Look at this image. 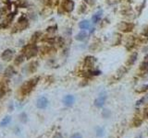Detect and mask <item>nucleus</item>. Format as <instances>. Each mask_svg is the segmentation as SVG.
Instances as JSON below:
<instances>
[{"label":"nucleus","instance_id":"25","mask_svg":"<svg viewBox=\"0 0 148 138\" xmlns=\"http://www.w3.org/2000/svg\"><path fill=\"white\" fill-rule=\"evenodd\" d=\"M102 115H103L104 118H108L110 116V111L108 110H104L103 112H102Z\"/></svg>","mask_w":148,"mask_h":138},{"label":"nucleus","instance_id":"32","mask_svg":"<svg viewBox=\"0 0 148 138\" xmlns=\"http://www.w3.org/2000/svg\"><path fill=\"white\" fill-rule=\"evenodd\" d=\"M5 1H6V2H9V1H10V0H5Z\"/></svg>","mask_w":148,"mask_h":138},{"label":"nucleus","instance_id":"7","mask_svg":"<svg viewBox=\"0 0 148 138\" xmlns=\"http://www.w3.org/2000/svg\"><path fill=\"white\" fill-rule=\"evenodd\" d=\"M106 93L100 94L99 97L94 100V105H95V107H97V108H101V107H103L104 104L106 103Z\"/></svg>","mask_w":148,"mask_h":138},{"label":"nucleus","instance_id":"27","mask_svg":"<svg viewBox=\"0 0 148 138\" xmlns=\"http://www.w3.org/2000/svg\"><path fill=\"white\" fill-rule=\"evenodd\" d=\"M145 99H146V98H145V97H143V98H142V99H140V100H138V101H137V105H140V104H142V103H143V101H144Z\"/></svg>","mask_w":148,"mask_h":138},{"label":"nucleus","instance_id":"12","mask_svg":"<svg viewBox=\"0 0 148 138\" xmlns=\"http://www.w3.org/2000/svg\"><path fill=\"white\" fill-rule=\"evenodd\" d=\"M37 67H38V62L37 61H33L27 66V69L29 73H34L36 71Z\"/></svg>","mask_w":148,"mask_h":138},{"label":"nucleus","instance_id":"24","mask_svg":"<svg viewBox=\"0 0 148 138\" xmlns=\"http://www.w3.org/2000/svg\"><path fill=\"white\" fill-rule=\"evenodd\" d=\"M96 135L97 136H102L104 135V129L101 128V127H98L96 130Z\"/></svg>","mask_w":148,"mask_h":138},{"label":"nucleus","instance_id":"18","mask_svg":"<svg viewBox=\"0 0 148 138\" xmlns=\"http://www.w3.org/2000/svg\"><path fill=\"white\" fill-rule=\"evenodd\" d=\"M126 71H127V69L125 68V67H121L118 72H117V74H116L115 78L117 79V80H118V79H120V78L124 75V74L126 73Z\"/></svg>","mask_w":148,"mask_h":138},{"label":"nucleus","instance_id":"15","mask_svg":"<svg viewBox=\"0 0 148 138\" xmlns=\"http://www.w3.org/2000/svg\"><path fill=\"white\" fill-rule=\"evenodd\" d=\"M79 27L82 30H88L91 28V24L88 20H82L79 23Z\"/></svg>","mask_w":148,"mask_h":138},{"label":"nucleus","instance_id":"2","mask_svg":"<svg viewBox=\"0 0 148 138\" xmlns=\"http://www.w3.org/2000/svg\"><path fill=\"white\" fill-rule=\"evenodd\" d=\"M38 52L39 51H38V48H37L36 45L31 43V44L27 45L23 50V55L25 56L26 59H31L33 57L36 56Z\"/></svg>","mask_w":148,"mask_h":138},{"label":"nucleus","instance_id":"33","mask_svg":"<svg viewBox=\"0 0 148 138\" xmlns=\"http://www.w3.org/2000/svg\"><path fill=\"white\" fill-rule=\"evenodd\" d=\"M147 132H148V130H147Z\"/></svg>","mask_w":148,"mask_h":138},{"label":"nucleus","instance_id":"3","mask_svg":"<svg viewBox=\"0 0 148 138\" xmlns=\"http://www.w3.org/2000/svg\"><path fill=\"white\" fill-rule=\"evenodd\" d=\"M28 25H29V22L27 18L25 16H21L15 25V29H17L18 30H23L28 27Z\"/></svg>","mask_w":148,"mask_h":138},{"label":"nucleus","instance_id":"28","mask_svg":"<svg viewBox=\"0 0 148 138\" xmlns=\"http://www.w3.org/2000/svg\"><path fill=\"white\" fill-rule=\"evenodd\" d=\"M148 89V85H145V86H143V87H142V89L139 90L140 92H144V91H146V90Z\"/></svg>","mask_w":148,"mask_h":138},{"label":"nucleus","instance_id":"17","mask_svg":"<svg viewBox=\"0 0 148 138\" xmlns=\"http://www.w3.org/2000/svg\"><path fill=\"white\" fill-rule=\"evenodd\" d=\"M137 56H138L137 53H133L130 54V56L129 57V60H128V66H132L137 60Z\"/></svg>","mask_w":148,"mask_h":138},{"label":"nucleus","instance_id":"4","mask_svg":"<svg viewBox=\"0 0 148 138\" xmlns=\"http://www.w3.org/2000/svg\"><path fill=\"white\" fill-rule=\"evenodd\" d=\"M134 28V24L132 23H130V22H125V21H122L118 25V30H120L122 32H130L131 30H133Z\"/></svg>","mask_w":148,"mask_h":138},{"label":"nucleus","instance_id":"10","mask_svg":"<svg viewBox=\"0 0 148 138\" xmlns=\"http://www.w3.org/2000/svg\"><path fill=\"white\" fill-rule=\"evenodd\" d=\"M95 58L93 56H87L85 58L84 60V66L85 67H87V68H91V67H93L95 63Z\"/></svg>","mask_w":148,"mask_h":138},{"label":"nucleus","instance_id":"23","mask_svg":"<svg viewBox=\"0 0 148 138\" xmlns=\"http://www.w3.org/2000/svg\"><path fill=\"white\" fill-rule=\"evenodd\" d=\"M20 120H21L22 123H26V122H27V114L21 113V115H20Z\"/></svg>","mask_w":148,"mask_h":138},{"label":"nucleus","instance_id":"20","mask_svg":"<svg viewBox=\"0 0 148 138\" xmlns=\"http://www.w3.org/2000/svg\"><path fill=\"white\" fill-rule=\"evenodd\" d=\"M101 17H102V11H99V12H97L96 14H94L93 16L92 20H93V22H94V24H96V23H98V21L101 19Z\"/></svg>","mask_w":148,"mask_h":138},{"label":"nucleus","instance_id":"1","mask_svg":"<svg viewBox=\"0 0 148 138\" xmlns=\"http://www.w3.org/2000/svg\"><path fill=\"white\" fill-rule=\"evenodd\" d=\"M38 81H39V77L36 76V77H33L30 80H28L27 82H25L21 87V93L23 96H26L28 94H30L31 91L33 89V87L37 85Z\"/></svg>","mask_w":148,"mask_h":138},{"label":"nucleus","instance_id":"29","mask_svg":"<svg viewBox=\"0 0 148 138\" xmlns=\"http://www.w3.org/2000/svg\"><path fill=\"white\" fill-rule=\"evenodd\" d=\"M145 115H146V116L148 117V108L145 110Z\"/></svg>","mask_w":148,"mask_h":138},{"label":"nucleus","instance_id":"6","mask_svg":"<svg viewBox=\"0 0 148 138\" xmlns=\"http://www.w3.org/2000/svg\"><path fill=\"white\" fill-rule=\"evenodd\" d=\"M13 56H14V51L11 49H7L1 54V59L6 62H9L12 60Z\"/></svg>","mask_w":148,"mask_h":138},{"label":"nucleus","instance_id":"26","mask_svg":"<svg viewBox=\"0 0 148 138\" xmlns=\"http://www.w3.org/2000/svg\"><path fill=\"white\" fill-rule=\"evenodd\" d=\"M70 138H82V136L81 134H79V133H75V134H73V135L70 136Z\"/></svg>","mask_w":148,"mask_h":138},{"label":"nucleus","instance_id":"8","mask_svg":"<svg viewBox=\"0 0 148 138\" xmlns=\"http://www.w3.org/2000/svg\"><path fill=\"white\" fill-rule=\"evenodd\" d=\"M48 105V100L47 99L45 98V97H41L39 99H37V102H36V106L37 108L39 109H45Z\"/></svg>","mask_w":148,"mask_h":138},{"label":"nucleus","instance_id":"30","mask_svg":"<svg viewBox=\"0 0 148 138\" xmlns=\"http://www.w3.org/2000/svg\"><path fill=\"white\" fill-rule=\"evenodd\" d=\"M142 135H138V136H137V137H136V138H142Z\"/></svg>","mask_w":148,"mask_h":138},{"label":"nucleus","instance_id":"5","mask_svg":"<svg viewBox=\"0 0 148 138\" xmlns=\"http://www.w3.org/2000/svg\"><path fill=\"white\" fill-rule=\"evenodd\" d=\"M74 7H75V4L72 0H64L62 3V8L66 12H72Z\"/></svg>","mask_w":148,"mask_h":138},{"label":"nucleus","instance_id":"19","mask_svg":"<svg viewBox=\"0 0 148 138\" xmlns=\"http://www.w3.org/2000/svg\"><path fill=\"white\" fill-rule=\"evenodd\" d=\"M25 60V56L22 54H20L18 56L16 57V59H14V64H15L16 66H20L21 64H22V62Z\"/></svg>","mask_w":148,"mask_h":138},{"label":"nucleus","instance_id":"13","mask_svg":"<svg viewBox=\"0 0 148 138\" xmlns=\"http://www.w3.org/2000/svg\"><path fill=\"white\" fill-rule=\"evenodd\" d=\"M41 37H42V33L40 32V31H36V32H34L33 34V36L31 38V43H33V44H35L40 39H41Z\"/></svg>","mask_w":148,"mask_h":138},{"label":"nucleus","instance_id":"11","mask_svg":"<svg viewBox=\"0 0 148 138\" xmlns=\"http://www.w3.org/2000/svg\"><path fill=\"white\" fill-rule=\"evenodd\" d=\"M15 73H16V71H15V69H14V67H13L12 66H9L5 69L4 75H5L6 77L9 78V77H11V76H13Z\"/></svg>","mask_w":148,"mask_h":138},{"label":"nucleus","instance_id":"14","mask_svg":"<svg viewBox=\"0 0 148 138\" xmlns=\"http://www.w3.org/2000/svg\"><path fill=\"white\" fill-rule=\"evenodd\" d=\"M140 70L142 72H147L148 71V55L144 57V60L142 61V65L140 66Z\"/></svg>","mask_w":148,"mask_h":138},{"label":"nucleus","instance_id":"21","mask_svg":"<svg viewBox=\"0 0 148 138\" xmlns=\"http://www.w3.org/2000/svg\"><path fill=\"white\" fill-rule=\"evenodd\" d=\"M10 122H11V117H10V116H7V117H5L3 120L1 121L0 125L1 126H6V125H8Z\"/></svg>","mask_w":148,"mask_h":138},{"label":"nucleus","instance_id":"16","mask_svg":"<svg viewBox=\"0 0 148 138\" xmlns=\"http://www.w3.org/2000/svg\"><path fill=\"white\" fill-rule=\"evenodd\" d=\"M86 37H87V33L85 31H80L75 36V39L79 42H82V41H84L86 39Z\"/></svg>","mask_w":148,"mask_h":138},{"label":"nucleus","instance_id":"9","mask_svg":"<svg viewBox=\"0 0 148 138\" xmlns=\"http://www.w3.org/2000/svg\"><path fill=\"white\" fill-rule=\"evenodd\" d=\"M75 101V99L72 95H67V96L64 97L63 99V103L68 107H70L71 105H73V103Z\"/></svg>","mask_w":148,"mask_h":138},{"label":"nucleus","instance_id":"31","mask_svg":"<svg viewBox=\"0 0 148 138\" xmlns=\"http://www.w3.org/2000/svg\"><path fill=\"white\" fill-rule=\"evenodd\" d=\"M1 69H2V66L0 65V71H1Z\"/></svg>","mask_w":148,"mask_h":138},{"label":"nucleus","instance_id":"22","mask_svg":"<svg viewBox=\"0 0 148 138\" xmlns=\"http://www.w3.org/2000/svg\"><path fill=\"white\" fill-rule=\"evenodd\" d=\"M58 29V26H56V25H54V26H50V27L47 28V32H50V33H53L56 31V30Z\"/></svg>","mask_w":148,"mask_h":138}]
</instances>
